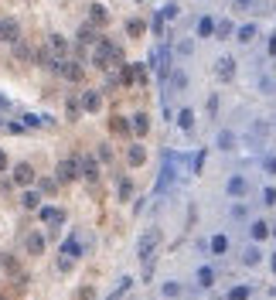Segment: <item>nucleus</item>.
Returning a JSON list of instances; mask_svg holds the SVG:
<instances>
[{
    "label": "nucleus",
    "mask_w": 276,
    "mask_h": 300,
    "mask_svg": "<svg viewBox=\"0 0 276 300\" xmlns=\"http://www.w3.org/2000/svg\"><path fill=\"white\" fill-rule=\"evenodd\" d=\"M266 171H269V174H276V157H266Z\"/></svg>",
    "instance_id": "42"
},
{
    "label": "nucleus",
    "mask_w": 276,
    "mask_h": 300,
    "mask_svg": "<svg viewBox=\"0 0 276 300\" xmlns=\"http://www.w3.org/2000/svg\"><path fill=\"white\" fill-rule=\"evenodd\" d=\"M229 300H249V287H232Z\"/></svg>",
    "instance_id": "26"
},
{
    "label": "nucleus",
    "mask_w": 276,
    "mask_h": 300,
    "mask_svg": "<svg viewBox=\"0 0 276 300\" xmlns=\"http://www.w3.org/2000/svg\"><path fill=\"white\" fill-rule=\"evenodd\" d=\"M215 35H219V38H229V35H232V24H229V21H222L219 27H215Z\"/></svg>",
    "instance_id": "33"
},
{
    "label": "nucleus",
    "mask_w": 276,
    "mask_h": 300,
    "mask_svg": "<svg viewBox=\"0 0 276 300\" xmlns=\"http://www.w3.org/2000/svg\"><path fill=\"white\" fill-rule=\"evenodd\" d=\"M198 35H201V38L215 35V21H211V17H201V21H198Z\"/></svg>",
    "instance_id": "15"
},
{
    "label": "nucleus",
    "mask_w": 276,
    "mask_h": 300,
    "mask_svg": "<svg viewBox=\"0 0 276 300\" xmlns=\"http://www.w3.org/2000/svg\"><path fill=\"white\" fill-rule=\"evenodd\" d=\"M0 171H7V154L0 150Z\"/></svg>",
    "instance_id": "43"
},
{
    "label": "nucleus",
    "mask_w": 276,
    "mask_h": 300,
    "mask_svg": "<svg viewBox=\"0 0 276 300\" xmlns=\"http://www.w3.org/2000/svg\"><path fill=\"white\" fill-rule=\"evenodd\" d=\"M273 273H276V256H273Z\"/></svg>",
    "instance_id": "45"
},
{
    "label": "nucleus",
    "mask_w": 276,
    "mask_h": 300,
    "mask_svg": "<svg viewBox=\"0 0 276 300\" xmlns=\"http://www.w3.org/2000/svg\"><path fill=\"white\" fill-rule=\"evenodd\" d=\"M232 72H235V62H232V58H222V62H219V75H222V79H229Z\"/></svg>",
    "instance_id": "20"
},
{
    "label": "nucleus",
    "mask_w": 276,
    "mask_h": 300,
    "mask_svg": "<svg viewBox=\"0 0 276 300\" xmlns=\"http://www.w3.org/2000/svg\"><path fill=\"white\" fill-rule=\"evenodd\" d=\"M269 235V225L266 222H253V239H266Z\"/></svg>",
    "instance_id": "23"
},
{
    "label": "nucleus",
    "mask_w": 276,
    "mask_h": 300,
    "mask_svg": "<svg viewBox=\"0 0 276 300\" xmlns=\"http://www.w3.org/2000/svg\"><path fill=\"white\" fill-rule=\"evenodd\" d=\"M177 123H181L184 130H191V127H195V116H191V109H181V116H177Z\"/></svg>",
    "instance_id": "25"
},
{
    "label": "nucleus",
    "mask_w": 276,
    "mask_h": 300,
    "mask_svg": "<svg viewBox=\"0 0 276 300\" xmlns=\"http://www.w3.org/2000/svg\"><path fill=\"white\" fill-rule=\"evenodd\" d=\"M253 35H256V24H246V27H239V38H242V41H253Z\"/></svg>",
    "instance_id": "29"
},
{
    "label": "nucleus",
    "mask_w": 276,
    "mask_h": 300,
    "mask_svg": "<svg viewBox=\"0 0 276 300\" xmlns=\"http://www.w3.org/2000/svg\"><path fill=\"white\" fill-rule=\"evenodd\" d=\"M55 69L62 72L65 79H72V82H82V79H85V72H82V65H79V62H69V58H65V62H55Z\"/></svg>",
    "instance_id": "1"
},
{
    "label": "nucleus",
    "mask_w": 276,
    "mask_h": 300,
    "mask_svg": "<svg viewBox=\"0 0 276 300\" xmlns=\"http://www.w3.org/2000/svg\"><path fill=\"white\" fill-rule=\"evenodd\" d=\"M157 243H161V232L150 229L147 235L140 239V256H143V259H150V253H154V246H157Z\"/></svg>",
    "instance_id": "4"
},
{
    "label": "nucleus",
    "mask_w": 276,
    "mask_h": 300,
    "mask_svg": "<svg viewBox=\"0 0 276 300\" xmlns=\"http://www.w3.org/2000/svg\"><path fill=\"white\" fill-rule=\"evenodd\" d=\"M229 195L232 198H242V195H246V177H239V174L229 177Z\"/></svg>",
    "instance_id": "12"
},
{
    "label": "nucleus",
    "mask_w": 276,
    "mask_h": 300,
    "mask_svg": "<svg viewBox=\"0 0 276 300\" xmlns=\"http://www.w3.org/2000/svg\"><path fill=\"white\" fill-rule=\"evenodd\" d=\"M24 127H48L45 116H35V113H24Z\"/></svg>",
    "instance_id": "21"
},
{
    "label": "nucleus",
    "mask_w": 276,
    "mask_h": 300,
    "mask_svg": "<svg viewBox=\"0 0 276 300\" xmlns=\"http://www.w3.org/2000/svg\"><path fill=\"white\" fill-rule=\"evenodd\" d=\"M48 41H51V51H55V58H62V62H65V55H69V41H65L62 35H51Z\"/></svg>",
    "instance_id": "9"
},
{
    "label": "nucleus",
    "mask_w": 276,
    "mask_h": 300,
    "mask_svg": "<svg viewBox=\"0 0 276 300\" xmlns=\"http://www.w3.org/2000/svg\"><path fill=\"white\" fill-rule=\"evenodd\" d=\"M21 205L27 208V212H35V208H38V191H24V195H21Z\"/></svg>",
    "instance_id": "18"
},
{
    "label": "nucleus",
    "mask_w": 276,
    "mask_h": 300,
    "mask_svg": "<svg viewBox=\"0 0 276 300\" xmlns=\"http://www.w3.org/2000/svg\"><path fill=\"white\" fill-rule=\"evenodd\" d=\"M246 263H249V266L259 263V249H249V253H246Z\"/></svg>",
    "instance_id": "39"
},
{
    "label": "nucleus",
    "mask_w": 276,
    "mask_h": 300,
    "mask_svg": "<svg viewBox=\"0 0 276 300\" xmlns=\"http://www.w3.org/2000/svg\"><path fill=\"white\" fill-rule=\"evenodd\" d=\"M113 130H116V133H127V119H123V116H116V119H113Z\"/></svg>",
    "instance_id": "34"
},
{
    "label": "nucleus",
    "mask_w": 276,
    "mask_h": 300,
    "mask_svg": "<svg viewBox=\"0 0 276 300\" xmlns=\"http://www.w3.org/2000/svg\"><path fill=\"white\" fill-rule=\"evenodd\" d=\"M235 4H239V7H249V4H253V0H235Z\"/></svg>",
    "instance_id": "44"
},
{
    "label": "nucleus",
    "mask_w": 276,
    "mask_h": 300,
    "mask_svg": "<svg viewBox=\"0 0 276 300\" xmlns=\"http://www.w3.org/2000/svg\"><path fill=\"white\" fill-rule=\"evenodd\" d=\"M38 188H41V191H45V195H55V188H58V181H51V177H41V181H38Z\"/></svg>",
    "instance_id": "28"
},
{
    "label": "nucleus",
    "mask_w": 276,
    "mask_h": 300,
    "mask_svg": "<svg viewBox=\"0 0 276 300\" xmlns=\"http://www.w3.org/2000/svg\"><path fill=\"white\" fill-rule=\"evenodd\" d=\"M133 130H137L140 137L147 133V116H143V113H137V116H133Z\"/></svg>",
    "instance_id": "27"
},
{
    "label": "nucleus",
    "mask_w": 276,
    "mask_h": 300,
    "mask_svg": "<svg viewBox=\"0 0 276 300\" xmlns=\"http://www.w3.org/2000/svg\"><path fill=\"white\" fill-rule=\"evenodd\" d=\"M130 287V280H123V283H119V290H113V293H109V297H106V300H119V297H123V290H127Z\"/></svg>",
    "instance_id": "36"
},
{
    "label": "nucleus",
    "mask_w": 276,
    "mask_h": 300,
    "mask_svg": "<svg viewBox=\"0 0 276 300\" xmlns=\"http://www.w3.org/2000/svg\"><path fill=\"white\" fill-rule=\"evenodd\" d=\"M79 177V161H58V181H75Z\"/></svg>",
    "instance_id": "3"
},
{
    "label": "nucleus",
    "mask_w": 276,
    "mask_h": 300,
    "mask_svg": "<svg viewBox=\"0 0 276 300\" xmlns=\"http://www.w3.org/2000/svg\"><path fill=\"white\" fill-rule=\"evenodd\" d=\"M35 62H38V65H55V55H51L48 48H38V51H35Z\"/></svg>",
    "instance_id": "17"
},
{
    "label": "nucleus",
    "mask_w": 276,
    "mask_h": 300,
    "mask_svg": "<svg viewBox=\"0 0 276 300\" xmlns=\"http://www.w3.org/2000/svg\"><path fill=\"white\" fill-rule=\"evenodd\" d=\"M96 38H99V35H96V27H92V24H85V27L79 31V41H82V45H89V41H96Z\"/></svg>",
    "instance_id": "19"
},
{
    "label": "nucleus",
    "mask_w": 276,
    "mask_h": 300,
    "mask_svg": "<svg viewBox=\"0 0 276 300\" xmlns=\"http://www.w3.org/2000/svg\"><path fill=\"white\" fill-rule=\"evenodd\" d=\"M72 263H75V259H69V256H62V259H58V266H62L65 273H69V269H72Z\"/></svg>",
    "instance_id": "40"
},
{
    "label": "nucleus",
    "mask_w": 276,
    "mask_h": 300,
    "mask_svg": "<svg viewBox=\"0 0 276 300\" xmlns=\"http://www.w3.org/2000/svg\"><path fill=\"white\" fill-rule=\"evenodd\" d=\"M263 201H266V205H276V188H266V191H263Z\"/></svg>",
    "instance_id": "38"
},
{
    "label": "nucleus",
    "mask_w": 276,
    "mask_h": 300,
    "mask_svg": "<svg viewBox=\"0 0 276 300\" xmlns=\"http://www.w3.org/2000/svg\"><path fill=\"white\" fill-rule=\"evenodd\" d=\"M171 82H174V89H184V85H188V75H184V72H174Z\"/></svg>",
    "instance_id": "31"
},
{
    "label": "nucleus",
    "mask_w": 276,
    "mask_h": 300,
    "mask_svg": "<svg viewBox=\"0 0 276 300\" xmlns=\"http://www.w3.org/2000/svg\"><path fill=\"white\" fill-rule=\"evenodd\" d=\"M127 161L133 164V167H140V164L147 161V150L140 147V143H133V147H130V154H127Z\"/></svg>",
    "instance_id": "11"
},
{
    "label": "nucleus",
    "mask_w": 276,
    "mask_h": 300,
    "mask_svg": "<svg viewBox=\"0 0 276 300\" xmlns=\"http://www.w3.org/2000/svg\"><path fill=\"white\" fill-rule=\"evenodd\" d=\"M89 17H92L96 24H106V11L99 7V4H92V7H89Z\"/></svg>",
    "instance_id": "22"
},
{
    "label": "nucleus",
    "mask_w": 276,
    "mask_h": 300,
    "mask_svg": "<svg viewBox=\"0 0 276 300\" xmlns=\"http://www.w3.org/2000/svg\"><path fill=\"white\" fill-rule=\"evenodd\" d=\"M177 293H181L177 283H164V297H177Z\"/></svg>",
    "instance_id": "35"
},
{
    "label": "nucleus",
    "mask_w": 276,
    "mask_h": 300,
    "mask_svg": "<svg viewBox=\"0 0 276 300\" xmlns=\"http://www.w3.org/2000/svg\"><path fill=\"white\" fill-rule=\"evenodd\" d=\"M24 249L31 256H41L45 253V235H41V232H27V235H24Z\"/></svg>",
    "instance_id": "2"
},
{
    "label": "nucleus",
    "mask_w": 276,
    "mask_h": 300,
    "mask_svg": "<svg viewBox=\"0 0 276 300\" xmlns=\"http://www.w3.org/2000/svg\"><path fill=\"white\" fill-rule=\"evenodd\" d=\"M62 256H69V259H75V256H82V246H79V239H75V235H72L69 243L62 246Z\"/></svg>",
    "instance_id": "13"
},
{
    "label": "nucleus",
    "mask_w": 276,
    "mask_h": 300,
    "mask_svg": "<svg viewBox=\"0 0 276 300\" xmlns=\"http://www.w3.org/2000/svg\"><path fill=\"white\" fill-rule=\"evenodd\" d=\"M211 253H215V256L229 253V239H225V235H215V239H211Z\"/></svg>",
    "instance_id": "16"
},
{
    "label": "nucleus",
    "mask_w": 276,
    "mask_h": 300,
    "mask_svg": "<svg viewBox=\"0 0 276 300\" xmlns=\"http://www.w3.org/2000/svg\"><path fill=\"white\" fill-rule=\"evenodd\" d=\"M79 174H85L89 181H96V177H99V161H96V157H82L79 161Z\"/></svg>",
    "instance_id": "6"
},
{
    "label": "nucleus",
    "mask_w": 276,
    "mask_h": 300,
    "mask_svg": "<svg viewBox=\"0 0 276 300\" xmlns=\"http://www.w3.org/2000/svg\"><path fill=\"white\" fill-rule=\"evenodd\" d=\"M38 219L48 225H58V222H65V212L62 208H38Z\"/></svg>",
    "instance_id": "7"
},
{
    "label": "nucleus",
    "mask_w": 276,
    "mask_h": 300,
    "mask_svg": "<svg viewBox=\"0 0 276 300\" xmlns=\"http://www.w3.org/2000/svg\"><path fill=\"white\" fill-rule=\"evenodd\" d=\"M17 35H21V31H17V21L4 17V21H0V41H17Z\"/></svg>",
    "instance_id": "8"
},
{
    "label": "nucleus",
    "mask_w": 276,
    "mask_h": 300,
    "mask_svg": "<svg viewBox=\"0 0 276 300\" xmlns=\"http://www.w3.org/2000/svg\"><path fill=\"white\" fill-rule=\"evenodd\" d=\"M273 235H276V229H273Z\"/></svg>",
    "instance_id": "47"
},
{
    "label": "nucleus",
    "mask_w": 276,
    "mask_h": 300,
    "mask_svg": "<svg viewBox=\"0 0 276 300\" xmlns=\"http://www.w3.org/2000/svg\"><path fill=\"white\" fill-rule=\"evenodd\" d=\"M130 191H133V185L123 177V181H119V198H130Z\"/></svg>",
    "instance_id": "37"
},
{
    "label": "nucleus",
    "mask_w": 276,
    "mask_h": 300,
    "mask_svg": "<svg viewBox=\"0 0 276 300\" xmlns=\"http://www.w3.org/2000/svg\"><path fill=\"white\" fill-rule=\"evenodd\" d=\"M232 143H235V137H232L229 130H222V133H219V147L222 150H232Z\"/></svg>",
    "instance_id": "24"
},
{
    "label": "nucleus",
    "mask_w": 276,
    "mask_h": 300,
    "mask_svg": "<svg viewBox=\"0 0 276 300\" xmlns=\"http://www.w3.org/2000/svg\"><path fill=\"white\" fill-rule=\"evenodd\" d=\"M0 300H7V297H0Z\"/></svg>",
    "instance_id": "46"
},
{
    "label": "nucleus",
    "mask_w": 276,
    "mask_h": 300,
    "mask_svg": "<svg viewBox=\"0 0 276 300\" xmlns=\"http://www.w3.org/2000/svg\"><path fill=\"white\" fill-rule=\"evenodd\" d=\"M127 27H130V35H133V38H140V35H143V21H130Z\"/></svg>",
    "instance_id": "32"
},
{
    "label": "nucleus",
    "mask_w": 276,
    "mask_h": 300,
    "mask_svg": "<svg viewBox=\"0 0 276 300\" xmlns=\"http://www.w3.org/2000/svg\"><path fill=\"white\" fill-rule=\"evenodd\" d=\"M133 79H137V72H133V69H123V72H119V82H123V85H133Z\"/></svg>",
    "instance_id": "30"
},
{
    "label": "nucleus",
    "mask_w": 276,
    "mask_h": 300,
    "mask_svg": "<svg viewBox=\"0 0 276 300\" xmlns=\"http://www.w3.org/2000/svg\"><path fill=\"white\" fill-rule=\"evenodd\" d=\"M35 167H31V164H17V167H14V181H17V185H35Z\"/></svg>",
    "instance_id": "5"
},
{
    "label": "nucleus",
    "mask_w": 276,
    "mask_h": 300,
    "mask_svg": "<svg viewBox=\"0 0 276 300\" xmlns=\"http://www.w3.org/2000/svg\"><path fill=\"white\" fill-rule=\"evenodd\" d=\"M69 119H79V103H69Z\"/></svg>",
    "instance_id": "41"
},
{
    "label": "nucleus",
    "mask_w": 276,
    "mask_h": 300,
    "mask_svg": "<svg viewBox=\"0 0 276 300\" xmlns=\"http://www.w3.org/2000/svg\"><path fill=\"white\" fill-rule=\"evenodd\" d=\"M99 103H103V99H99V93H85L82 96V109H85V113H96V109H99Z\"/></svg>",
    "instance_id": "10"
},
{
    "label": "nucleus",
    "mask_w": 276,
    "mask_h": 300,
    "mask_svg": "<svg viewBox=\"0 0 276 300\" xmlns=\"http://www.w3.org/2000/svg\"><path fill=\"white\" fill-rule=\"evenodd\" d=\"M198 283H201V287H211V283H215V269H211V266H201V269H198Z\"/></svg>",
    "instance_id": "14"
}]
</instances>
